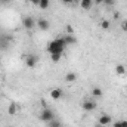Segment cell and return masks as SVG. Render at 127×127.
Instances as JSON below:
<instances>
[{
    "mask_svg": "<svg viewBox=\"0 0 127 127\" xmlns=\"http://www.w3.org/2000/svg\"><path fill=\"white\" fill-rule=\"evenodd\" d=\"M66 49V44L64 43L62 37H56L55 40H52V41H49V44H47V52H49V55H52V53H62L64 55V50Z\"/></svg>",
    "mask_w": 127,
    "mask_h": 127,
    "instance_id": "1",
    "label": "cell"
},
{
    "mask_svg": "<svg viewBox=\"0 0 127 127\" xmlns=\"http://www.w3.org/2000/svg\"><path fill=\"white\" fill-rule=\"evenodd\" d=\"M38 118H40V121L49 123V121H52V120L55 118V112H53V109H50V108H44V109L40 111Z\"/></svg>",
    "mask_w": 127,
    "mask_h": 127,
    "instance_id": "2",
    "label": "cell"
},
{
    "mask_svg": "<svg viewBox=\"0 0 127 127\" xmlns=\"http://www.w3.org/2000/svg\"><path fill=\"white\" fill-rule=\"evenodd\" d=\"M81 108H83V111H87V112H92V111H95L96 109V102L93 99H84L83 102H81Z\"/></svg>",
    "mask_w": 127,
    "mask_h": 127,
    "instance_id": "3",
    "label": "cell"
},
{
    "mask_svg": "<svg viewBox=\"0 0 127 127\" xmlns=\"http://www.w3.org/2000/svg\"><path fill=\"white\" fill-rule=\"evenodd\" d=\"M38 62V56L37 55H34V53H28L27 56H25V65L28 66V68H34L35 65Z\"/></svg>",
    "mask_w": 127,
    "mask_h": 127,
    "instance_id": "4",
    "label": "cell"
},
{
    "mask_svg": "<svg viewBox=\"0 0 127 127\" xmlns=\"http://www.w3.org/2000/svg\"><path fill=\"white\" fill-rule=\"evenodd\" d=\"M22 27H24L25 30H32V28L35 27L34 18H32V16H24V18H22Z\"/></svg>",
    "mask_w": 127,
    "mask_h": 127,
    "instance_id": "5",
    "label": "cell"
},
{
    "mask_svg": "<svg viewBox=\"0 0 127 127\" xmlns=\"http://www.w3.org/2000/svg\"><path fill=\"white\" fill-rule=\"evenodd\" d=\"M35 25H37L41 31H47V30L50 28V22H49L47 19H44V18H38L37 22H35Z\"/></svg>",
    "mask_w": 127,
    "mask_h": 127,
    "instance_id": "6",
    "label": "cell"
},
{
    "mask_svg": "<svg viewBox=\"0 0 127 127\" xmlns=\"http://www.w3.org/2000/svg\"><path fill=\"white\" fill-rule=\"evenodd\" d=\"M49 95H50V97L53 100H59V99H62V96H64V90L61 87H53Z\"/></svg>",
    "mask_w": 127,
    "mask_h": 127,
    "instance_id": "7",
    "label": "cell"
},
{
    "mask_svg": "<svg viewBox=\"0 0 127 127\" xmlns=\"http://www.w3.org/2000/svg\"><path fill=\"white\" fill-rule=\"evenodd\" d=\"M62 40H64V43L66 44V47H68V46H71V44H75V43H77V37H75L74 34H66V35H62Z\"/></svg>",
    "mask_w": 127,
    "mask_h": 127,
    "instance_id": "8",
    "label": "cell"
},
{
    "mask_svg": "<svg viewBox=\"0 0 127 127\" xmlns=\"http://www.w3.org/2000/svg\"><path fill=\"white\" fill-rule=\"evenodd\" d=\"M97 123H99L100 126H106V124H111V123H112V118H111V115H108V114H102V115H99Z\"/></svg>",
    "mask_w": 127,
    "mask_h": 127,
    "instance_id": "9",
    "label": "cell"
},
{
    "mask_svg": "<svg viewBox=\"0 0 127 127\" xmlns=\"http://www.w3.org/2000/svg\"><path fill=\"white\" fill-rule=\"evenodd\" d=\"M115 74H117L118 77H124V75L127 74L126 65H123V64H117V65H115Z\"/></svg>",
    "mask_w": 127,
    "mask_h": 127,
    "instance_id": "10",
    "label": "cell"
},
{
    "mask_svg": "<svg viewBox=\"0 0 127 127\" xmlns=\"http://www.w3.org/2000/svg\"><path fill=\"white\" fill-rule=\"evenodd\" d=\"M18 111H19V105H18L16 102H10L9 106H7V114H9V115H15Z\"/></svg>",
    "mask_w": 127,
    "mask_h": 127,
    "instance_id": "11",
    "label": "cell"
},
{
    "mask_svg": "<svg viewBox=\"0 0 127 127\" xmlns=\"http://www.w3.org/2000/svg\"><path fill=\"white\" fill-rule=\"evenodd\" d=\"M92 96H93L95 99H100V97L103 96V90H102L99 86H93V87H92Z\"/></svg>",
    "mask_w": 127,
    "mask_h": 127,
    "instance_id": "12",
    "label": "cell"
},
{
    "mask_svg": "<svg viewBox=\"0 0 127 127\" xmlns=\"http://www.w3.org/2000/svg\"><path fill=\"white\" fill-rule=\"evenodd\" d=\"M93 6V0H80V7L83 10H89Z\"/></svg>",
    "mask_w": 127,
    "mask_h": 127,
    "instance_id": "13",
    "label": "cell"
},
{
    "mask_svg": "<svg viewBox=\"0 0 127 127\" xmlns=\"http://www.w3.org/2000/svg\"><path fill=\"white\" fill-rule=\"evenodd\" d=\"M65 81H66V83H74V81H77V74L72 72V71L66 72V74H65Z\"/></svg>",
    "mask_w": 127,
    "mask_h": 127,
    "instance_id": "14",
    "label": "cell"
},
{
    "mask_svg": "<svg viewBox=\"0 0 127 127\" xmlns=\"http://www.w3.org/2000/svg\"><path fill=\"white\" fill-rule=\"evenodd\" d=\"M49 6H50V0H40V3H38V7H40L41 10L49 9Z\"/></svg>",
    "mask_w": 127,
    "mask_h": 127,
    "instance_id": "15",
    "label": "cell"
},
{
    "mask_svg": "<svg viewBox=\"0 0 127 127\" xmlns=\"http://www.w3.org/2000/svg\"><path fill=\"white\" fill-rule=\"evenodd\" d=\"M111 27V22L108 21V19H102L100 22H99V28H102V30H108Z\"/></svg>",
    "mask_w": 127,
    "mask_h": 127,
    "instance_id": "16",
    "label": "cell"
},
{
    "mask_svg": "<svg viewBox=\"0 0 127 127\" xmlns=\"http://www.w3.org/2000/svg\"><path fill=\"white\" fill-rule=\"evenodd\" d=\"M47 127H62V124H61V121H59V120L53 118L52 121H49V123H47Z\"/></svg>",
    "mask_w": 127,
    "mask_h": 127,
    "instance_id": "17",
    "label": "cell"
},
{
    "mask_svg": "<svg viewBox=\"0 0 127 127\" xmlns=\"http://www.w3.org/2000/svg\"><path fill=\"white\" fill-rule=\"evenodd\" d=\"M61 58H62V53H52V55H50L52 62H59V61H61Z\"/></svg>",
    "mask_w": 127,
    "mask_h": 127,
    "instance_id": "18",
    "label": "cell"
},
{
    "mask_svg": "<svg viewBox=\"0 0 127 127\" xmlns=\"http://www.w3.org/2000/svg\"><path fill=\"white\" fill-rule=\"evenodd\" d=\"M121 30L127 32V19H124V21L121 22Z\"/></svg>",
    "mask_w": 127,
    "mask_h": 127,
    "instance_id": "19",
    "label": "cell"
},
{
    "mask_svg": "<svg viewBox=\"0 0 127 127\" xmlns=\"http://www.w3.org/2000/svg\"><path fill=\"white\" fill-rule=\"evenodd\" d=\"M66 32H68V34H74V28H72V25H66Z\"/></svg>",
    "mask_w": 127,
    "mask_h": 127,
    "instance_id": "20",
    "label": "cell"
},
{
    "mask_svg": "<svg viewBox=\"0 0 127 127\" xmlns=\"http://www.w3.org/2000/svg\"><path fill=\"white\" fill-rule=\"evenodd\" d=\"M103 4H106V6H112V4H114V0H103Z\"/></svg>",
    "mask_w": 127,
    "mask_h": 127,
    "instance_id": "21",
    "label": "cell"
},
{
    "mask_svg": "<svg viewBox=\"0 0 127 127\" xmlns=\"http://www.w3.org/2000/svg\"><path fill=\"white\" fill-rule=\"evenodd\" d=\"M10 3H12V0H0V4H4V6L10 4Z\"/></svg>",
    "mask_w": 127,
    "mask_h": 127,
    "instance_id": "22",
    "label": "cell"
},
{
    "mask_svg": "<svg viewBox=\"0 0 127 127\" xmlns=\"http://www.w3.org/2000/svg\"><path fill=\"white\" fill-rule=\"evenodd\" d=\"M112 127H123L121 126V121H114L112 123Z\"/></svg>",
    "mask_w": 127,
    "mask_h": 127,
    "instance_id": "23",
    "label": "cell"
},
{
    "mask_svg": "<svg viewBox=\"0 0 127 127\" xmlns=\"http://www.w3.org/2000/svg\"><path fill=\"white\" fill-rule=\"evenodd\" d=\"M74 1H75V0H62V3H64V4H72Z\"/></svg>",
    "mask_w": 127,
    "mask_h": 127,
    "instance_id": "24",
    "label": "cell"
},
{
    "mask_svg": "<svg viewBox=\"0 0 127 127\" xmlns=\"http://www.w3.org/2000/svg\"><path fill=\"white\" fill-rule=\"evenodd\" d=\"M31 4H34V6H38V3H40V0H28Z\"/></svg>",
    "mask_w": 127,
    "mask_h": 127,
    "instance_id": "25",
    "label": "cell"
},
{
    "mask_svg": "<svg viewBox=\"0 0 127 127\" xmlns=\"http://www.w3.org/2000/svg\"><path fill=\"white\" fill-rule=\"evenodd\" d=\"M93 3H96V4H103V0H93Z\"/></svg>",
    "mask_w": 127,
    "mask_h": 127,
    "instance_id": "26",
    "label": "cell"
},
{
    "mask_svg": "<svg viewBox=\"0 0 127 127\" xmlns=\"http://www.w3.org/2000/svg\"><path fill=\"white\" fill-rule=\"evenodd\" d=\"M121 126H123V127H127V120H123V121H121Z\"/></svg>",
    "mask_w": 127,
    "mask_h": 127,
    "instance_id": "27",
    "label": "cell"
},
{
    "mask_svg": "<svg viewBox=\"0 0 127 127\" xmlns=\"http://www.w3.org/2000/svg\"><path fill=\"white\" fill-rule=\"evenodd\" d=\"M126 90H127V86H126Z\"/></svg>",
    "mask_w": 127,
    "mask_h": 127,
    "instance_id": "28",
    "label": "cell"
},
{
    "mask_svg": "<svg viewBox=\"0 0 127 127\" xmlns=\"http://www.w3.org/2000/svg\"><path fill=\"white\" fill-rule=\"evenodd\" d=\"M7 127H12V126H7Z\"/></svg>",
    "mask_w": 127,
    "mask_h": 127,
    "instance_id": "29",
    "label": "cell"
}]
</instances>
